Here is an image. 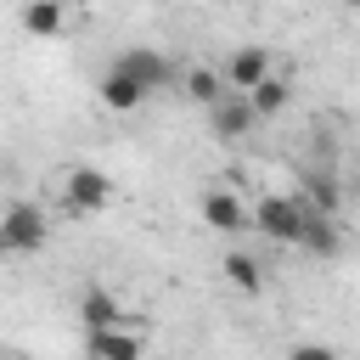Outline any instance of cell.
Returning <instances> with one entry per match:
<instances>
[{
    "mask_svg": "<svg viewBox=\"0 0 360 360\" xmlns=\"http://www.w3.org/2000/svg\"><path fill=\"white\" fill-rule=\"evenodd\" d=\"M304 225H309V202L304 197H259V208H253V231H264L270 242H287V248H298V236H304Z\"/></svg>",
    "mask_w": 360,
    "mask_h": 360,
    "instance_id": "cell-1",
    "label": "cell"
},
{
    "mask_svg": "<svg viewBox=\"0 0 360 360\" xmlns=\"http://www.w3.org/2000/svg\"><path fill=\"white\" fill-rule=\"evenodd\" d=\"M45 208L39 202H11L6 214H0V248L11 253V259H22V253H39L45 248Z\"/></svg>",
    "mask_w": 360,
    "mask_h": 360,
    "instance_id": "cell-2",
    "label": "cell"
},
{
    "mask_svg": "<svg viewBox=\"0 0 360 360\" xmlns=\"http://www.w3.org/2000/svg\"><path fill=\"white\" fill-rule=\"evenodd\" d=\"M62 197H68V214H101V208L112 202V180H107L101 169L79 163V169L62 174Z\"/></svg>",
    "mask_w": 360,
    "mask_h": 360,
    "instance_id": "cell-3",
    "label": "cell"
},
{
    "mask_svg": "<svg viewBox=\"0 0 360 360\" xmlns=\"http://www.w3.org/2000/svg\"><path fill=\"white\" fill-rule=\"evenodd\" d=\"M208 124H214V135H219V141H248V135H253V124H259V107H253V96H248V90H225V96L208 107Z\"/></svg>",
    "mask_w": 360,
    "mask_h": 360,
    "instance_id": "cell-4",
    "label": "cell"
},
{
    "mask_svg": "<svg viewBox=\"0 0 360 360\" xmlns=\"http://www.w3.org/2000/svg\"><path fill=\"white\" fill-rule=\"evenodd\" d=\"M202 225L219 236H236V231H253V208L236 191H202Z\"/></svg>",
    "mask_w": 360,
    "mask_h": 360,
    "instance_id": "cell-5",
    "label": "cell"
},
{
    "mask_svg": "<svg viewBox=\"0 0 360 360\" xmlns=\"http://www.w3.org/2000/svg\"><path fill=\"white\" fill-rule=\"evenodd\" d=\"M96 96H101V107H107V112H135V107H141V101H146L152 90H146V84H141V79H135V73H129L124 62H112V68L101 73Z\"/></svg>",
    "mask_w": 360,
    "mask_h": 360,
    "instance_id": "cell-6",
    "label": "cell"
},
{
    "mask_svg": "<svg viewBox=\"0 0 360 360\" xmlns=\"http://www.w3.org/2000/svg\"><path fill=\"white\" fill-rule=\"evenodd\" d=\"M118 62H124V68H129V73H135V79H141L146 90H169V84L180 79V68H174V62H169L163 51H152V45H129V51H124Z\"/></svg>",
    "mask_w": 360,
    "mask_h": 360,
    "instance_id": "cell-7",
    "label": "cell"
},
{
    "mask_svg": "<svg viewBox=\"0 0 360 360\" xmlns=\"http://www.w3.org/2000/svg\"><path fill=\"white\" fill-rule=\"evenodd\" d=\"M84 343H90V354H112V360H141V354H146V338H141L135 326H124V321L84 332Z\"/></svg>",
    "mask_w": 360,
    "mask_h": 360,
    "instance_id": "cell-8",
    "label": "cell"
},
{
    "mask_svg": "<svg viewBox=\"0 0 360 360\" xmlns=\"http://www.w3.org/2000/svg\"><path fill=\"white\" fill-rule=\"evenodd\" d=\"M276 68H270V51L264 45H242V51H231V62H225V84L231 90H253L259 79H270Z\"/></svg>",
    "mask_w": 360,
    "mask_h": 360,
    "instance_id": "cell-9",
    "label": "cell"
},
{
    "mask_svg": "<svg viewBox=\"0 0 360 360\" xmlns=\"http://www.w3.org/2000/svg\"><path fill=\"white\" fill-rule=\"evenodd\" d=\"M298 248H304L309 259H338V248H343V231H338V214H315V208H309V225H304V236H298Z\"/></svg>",
    "mask_w": 360,
    "mask_h": 360,
    "instance_id": "cell-10",
    "label": "cell"
},
{
    "mask_svg": "<svg viewBox=\"0 0 360 360\" xmlns=\"http://www.w3.org/2000/svg\"><path fill=\"white\" fill-rule=\"evenodd\" d=\"M22 34H34V39H62V34H68L62 0H22Z\"/></svg>",
    "mask_w": 360,
    "mask_h": 360,
    "instance_id": "cell-11",
    "label": "cell"
},
{
    "mask_svg": "<svg viewBox=\"0 0 360 360\" xmlns=\"http://www.w3.org/2000/svg\"><path fill=\"white\" fill-rule=\"evenodd\" d=\"M180 90H186L197 107H214V101H219L231 84H225V68H208V62H197V68H186V73H180Z\"/></svg>",
    "mask_w": 360,
    "mask_h": 360,
    "instance_id": "cell-12",
    "label": "cell"
},
{
    "mask_svg": "<svg viewBox=\"0 0 360 360\" xmlns=\"http://www.w3.org/2000/svg\"><path fill=\"white\" fill-rule=\"evenodd\" d=\"M79 321H84V332H96V326H112V321H124V309H118V298H112L107 287H90V292L79 298Z\"/></svg>",
    "mask_w": 360,
    "mask_h": 360,
    "instance_id": "cell-13",
    "label": "cell"
},
{
    "mask_svg": "<svg viewBox=\"0 0 360 360\" xmlns=\"http://www.w3.org/2000/svg\"><path fill=\"white\" fill-rule=\"evenodd\" d=\"M225 281L236 287V292H264V270H259V259L253 253H225Z\"/></svg>",
    "mask_w": 360,
    "mask_h": 360,
    "instance_id": "cell-14",
    "label": "cell"
},
{
    "mask_svg": "<svg viewBox=\"0 0 360 360\" xmlns=\"http://www.w3.org/2000/svg\"><path fill=\"white\" fill-rule=\"evenodd\" d=\"M248 96H253V107H259V118H276V112L287 107V96H292V84H287L281 73H270V79H259V84H253Z\"/></svg>",
    "mask_w": 360,
    "mask_h": 360,
    "instance_id": "cell-15",
    "label": "cell"
},
{
    "mask_svg": "<svg viewBox=\"0 0 360 360\" xmlns=\"http://www.w3.org/2000/svg\"><path fill=\"white\" fill-rule=\"evenodd\" d=\"M298 197H304V202H309V208H315V214H338V186H332V180H326V174H309V180H304V191H298Z\"/></svg>",
    "mask_w": 360,
    "mask_h": 360,
    "instance_id": "cell-16",
    "label": "cell"
},
{
    "mask_svg": "<svg viewBox=\"0 0 360 360\" xmlns=\"http://www.w3.org/2000/svg\"><path fill=\"white\" fill-rule=\"evenodd\" d=\"M343 6H349V11H360V0H343Z\"/></svg>",
    "mask_w": 360,
    "mask_h": 360,
    "instance_id": "cell-17",
    "label": "cell"
}]
</instances>
